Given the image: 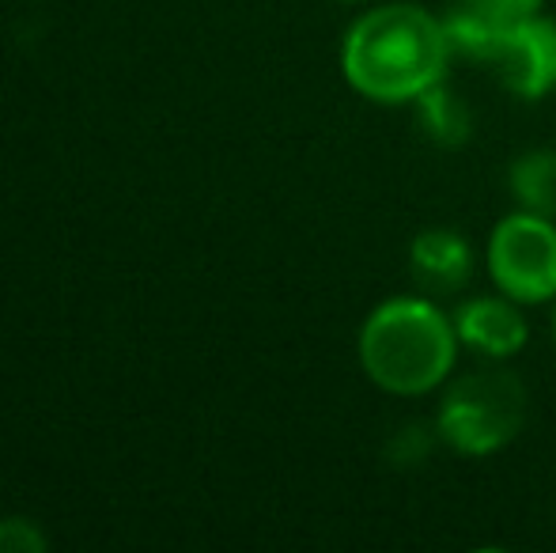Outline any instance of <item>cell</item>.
<instances>
[{
    "label": "cell",
    "instance_id": "obj_9",
    "mask_svg": "<svg viewBox=\"0 0 556 553\" xmlns=\"http://www.w3.org/2000/svg\"><path fill=\"white\" fill-rule=\"evenodd\" d=\"M417 106V126L432 144L440 148H462L473 137V106L466 103L462 91H454L451 84L440 80L425 91V96L413 99Z\"/></svg>",
    "mask_w": 556,
    "mask_h": 553
},
{
    "label": "cell",
    "instance_id": "obj_15",
    "mask_svg": "<svg viewBox=\"0 0 556 553\" xmlns=\"http://www.w3.org/2000/svg\"><path fill=\"white\" fill-rule=\"evenodd\" d=\"M341 4H364V0H341Z\"/></svg>",
    "mask_w": 556,
    "mask_h": 553
},
{
    "label": "cell",
    "instance_id": "obj_13",
    "mask_svg": "<svg viewBox=\"0 0 556 553\" xmlns=\"http://www.w3.org/2000/svg\"><path fill=\"white\" fill-rule=\"evenodd\" d=\"M496 8L511 23H519V20H530V15H542L545 0H496Z\"/></svg>",
    "mask_w": 556,
    "mask_h": 553
},
{
    "label": "cell",
    "instance_id": "obj_3",
    "mask_svg": "<svg viewBox=\"0 0 556 553\" xmlns=\"http://www.w3.org/2000/svg\"><path fill=\"white\" fill-rule=\"evenodd\" d=\"M527 425V384L511 368H477L451 379L435 428L458 455L504 451Z\"/></svg>",
    "mask_w": 556,
    "mask_h": 553
},
{
    "label": "cell",
    "instance_id": "obj_4",
    "mask_svg": "<svg viewBox=\"0 0 556 553\" xmlns=\"http://www.w3.org/2000/svg\"><path fill=\"white\" fill-rule=\"evenodd\" d=\"M489 274L519 303H549L556 296V221L515 209L489 236Z\"/></svg>",
    "mask_w": 556,
    "mask_h": 553
},
{
    "label": "cell",
    "instance_id": "obj_6",
    "mask_svg": "<svg viewBox=\"0 0 556 553\" xmlns=\"http://www.w3.org/2000/svg\"><path fill=\"white\" fill-rule=\"evenodd\" d=\"M522 303L511 296H473L454 311V330L458 341L469 353L484 356V361H511L515 353L527 349L530 326L522 315Z\"/></svg>",
    "mask_w": 556,
    "mask_h": 553
},
{
    "label": "cell",
    "instance_id": "obj_8",
    "mask_svg": "<svg viewBox=\"0 0 556 553\" xmlns=\"http://www.w3.org/2000/svg\"><path fill=\"white\" fill-rule=\"evenodd\" d=\"M440 23L451 50L469 61H492L496 46L504 42L507 27H511V20L500 12L496 0H451Z\"/></svg>",
    "mask_w": 556,
    "mask_h": 553
},
{
    "label": "cell",
    "instance_id": "obj_11",
    "mask_svg": "<svg viewBox=\"0 0 556 553\" xmlns=\"http://www.w3.org/2000/svg\"><path fill=\"white\" fill-rule=\"evenodd\" d=\"M440 428L425 425V420H409V425L394 428V436L387 440V463L394 470H417L428 458L435 455V443H440Z\"/></svg>",
    "mask_w": 556,
    "mask_h": 553
},
{
    "label": "cell",
    "instance_id": "obj_10",
    "mask_svg": "<svg viewBox=\"0 0 556 553\" xmlns=\"http://www.w3.org/2000/svg\"><path fill=\"white\" fill-rule=\"evenodd\" d=\"M507 190L515 205L556 221V148H530L507 167Z\"/></svg>",
    "mask_w": 556,
    "mask_h": 553
},
{
    "label": "cell",
    "instance_id": "obj_12",
    "mask_svg": "<svg viewBox=\"0 0 556 553\" xmlns=\"http://www.w3.org/2000/svg\"><path fill=\"white\" fill-rule=\"evenodd\" d=\"M46 535L30 519H0V553H42Z\"/></svg>",
    "mask_w": 556,
    "mask_h": 553
},
{
    "label": "cell",
    "instance_id": "obj_1",
    "mask_svg": "<svg viewBox=\"0 0 556 553\" xmlns=\"http://www.w3.org/2000/svg\"><path fill=\"white\" fill-rule=\"evenodd\" d=\"M454 50L440 15L397 0L364 12L341 42L344 80L371 103H413L432 84L446 80Z\"/></svg>",
    "mask_w": 556,
    "mask_h": 553
},
{
    "label": "cell",
    "instance_id": "obj_5",
    "mask_svg": "<svg viewBox=\"0 0 556 553\" xmlns=\"http://www.w3.org/2000/svg\"><path fill=\"white\" fill-rule=\"evenodd\" d=\"M489 65L515 99H545L556 88V23L549 15L511 23Z\"/></svg>",
    "mask_w": 556,
    "mask_h": 553
},
{
    "label": "cell",
    "instance_id": "obj_2",
    "mask_svg": "<svg viewBox=\"0 0 556 553\" xmlns=\"http://www.w3.org/2000/svg\"><path fill=\"white\" fill-rule=\"evenodd\" d=\"M458 330L428 296H394L359 326V364L367 379L397 399H417L446 384L458 361Z\"/></svg>",
    "mask_w": 556,
    "mask_h": 553
},
{
    "label": "cell",
    "instance_id": "obj_14",
    "mask_svg": "<svg viewBox=\"0 0 556 553\" xmlns=\"http://www.w3.org/2000/svg\"><path fill=\"white\" fill-rule=\"evenodd\" d=\"M553 338H556V307H553Z\"/></svg>",
    "mask_w": 556,
    "mask_h": 553
},
{
    "label": "cell",
    "instance_id": "obj_7",
    "mask_svg": "<svg viewBox=\"0 0 556 553\" xmlns=\"http://www.w3.org/2000/svg\"><path fill=\"white\" fill-rule=\"evenodd\" d=\"M409 274L420 292H462L473 277V247L454 228H425L409 247Z\"/></svg>",
    "mask_w": 556,
    "mask_h": 553
}]
</instances>
